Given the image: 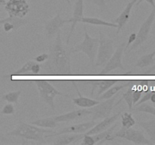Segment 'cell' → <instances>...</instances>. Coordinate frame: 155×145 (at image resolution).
<instances>
[{"instance_id":"60d3db41","label":"cell","mask_w":155,"mask_h":145,"mask_svg":"<svg viewBox=\"0 0 155 145\" xmlns=\"http://www.w3.org/2000/svg\"><path fill=\"white\" fill-rule=\"evenodd\" d=\"M150 100H151V102L154 103H154H155V92H154L152 93V95H151Z\"/></svg>"},{"instance_id":"d6a6232c","label":"cell","mask_w":155,"mask_h":145,"mask_svg":"<svg viewBox=\"0 0 155 145\" xmlns=\"http://www.w3.org/2000/svg\"><path fill=\"white\" fill-rule=\"evenodd\" d=\"M153 92H152V91H150V92H147L144 95V96L142 97V98H140V100H139V101H138V102L136 103L135 105H136V106L139 105V104H142V103H145V102H147V101H149Z\"/></svg>"},{"instance_id":"e575fe53","label":"cell","mask_w":155,"mask_h":145,"mask_svg":"<svg viewBox=\"0 0 155 145\" xmlns=\"http://www.w3.org/2000/svg\"><path fill=\"white\" fill-rule=\"evenodd\" d=\"M142 91H133V104H136L138 101L140 100V98H142Z\"/></svg>"},{"instance_id":"277c9868","label":"cell","mask_w":155,"mask_h":145,"mask_svg":"<svg viewBox=\"0 0 155 145\" xmlns=\"http://www.w3.org/2000/svg\"><path fill=\"white\" fill-rule=\"evenodd\" d=\"M36 85L39 91L41 100L48 104L51 110H54V98L56 96H64L70 98V95L59 92L51 83L46 80H36Z\"/></svg>"},{"instance_id":"52a82bcc","label":"cell","mask_w":155,"mask_h":145,"mask_svg":"<svg viewBox=\"0 0 155 145\" xmlns=\"http://www.w3.org/2000/svg\"><path fill=\"white\" fill-rule=\"evenodd\" d=\"M116 137L125 139V140H129V141L133 142L135 144H153L151 140L145 137V136L144 135L142 131H139V130L133 129L132 128H126L122 127V128L120 129L119 131L115 132L114 134V133L112 134L113 140Z\"/></svg>"},{"instance_id":"bcb514c9","label":"cell","mask_w":155,"mask_h":145,"mask_svg":"<svg viewBox=\"0 0 155 145\" xmlns=\"http://www.w3.org/2000/svg\"><path fill=\"white\" fill-rule=\"evenodd\" d=\"M154 107H155V103H154Z\"/></svg>"},{"instance_id":"ee69618b","label":"cell","mask_w":155,"mask_h":145,"mask_svg":"<svg viewBox=\"0 0 155 145\" xmlns=\"http://www.w3.org/2000/svg\"><path fill=\"white\" fill-rule=\"evenodd\" d=\"M3 139H4V137H3V136L0 134V141H1V140H2Z\"/></svg>"},{"instance_id":"f1b7e54d","label":"cell","mask_w":155,"mask_h":145,"mask_svg":"<svg viewBox=\"0 0 155 145\" xmlns=\"http://www.w3.org/2000/svg\"><path fill=\"white\" fill-rule=\"evenodd\" d=\"M133 91L134 90L133 89V88L130 87L128 89V90H127L125 93L123 94V97H122V99H124V101H126V103H127V105H128L129 110H130V111H132V110H133ZM122 99L120 100V101H118V103H117V104H119Z\"/></svg>"},{"instance_id":"6da1fadb","label":"cell","mask_w":155,"mask_h":145,"mask_svg":"<svg viewBox=\"0 0 155 145\" xmlns=\"http://www.w3.org/2000/svg\"><path fill=\"white\" fill-rule=\"evenodd\" d=\"M71 51H68L64 45L60 30L56 35L54 42L50 47L47 62L41 66L48 74L71 75Z\"/></svg>"},{"instance_id":"836d02e7","label":"cell","mask_w":155,"mask_h":145,"mask_svg":"<svg viewBox=\"0 0 155 145\" xmlns=\"http://www.w3.org/2000/svg\"><path fill=\"white\" fill-rule=\"evenodd\" d=\"M48 58V54L46 53H43V54H39L38 56H36V57H34V60L37 63H43V62L46 61Z\"/></svg>"},{"instance_id":"7bdbcfd3","label":"cell","mask_w":155,"mask_h":145,"mask_svg":"<svg viewBox=\"0 0 155 145\" xmlns=\"http://www.w3.org/2000/svg\"><path fill=\"white\" fill-rule=\"evenodd\" d=\"M7 0H0V5H5Z\"/></svg>"},{"instance_id":"8992f818","label":"cell","mask_w":155,"mask_h":145,"mask_svg":"<svg viewBox=\"0 0 155 145\" xmlns=\"http://www.w3.org/2000/svg\"><path fill=\"white\" fill-rule=\"evenodd\" d=\"M154 20L155 6L153 7V9L152 11H151V13H150V14L148 15V17L146 18V20H145V21L142 23V25H141L139 32H138V33H136V41L131 45L128 52H130V51L136 49V48H139L140 45H142L144 42H146V40L148 39V37H149V34L150 33H151V27H152L153 24H154Z\"/></svg>"},{"instance_id":"f546056e","label":"cell","mask_w":155,"mask_h":145,"mask_svg":"<svg viewBox=\"0 0 155 145\" xmlns=\"http://www.w3.org/2000/svg\"><path fill=\"white\" fill-rule=\"evenodd\" d=\"M133 110L136 112H143V113H149V114L155 116V107L148 104H145V103H142L139 105L136 106V108L133 109Z\"/></svg>"},{"instance_id":"f35d334b","label":"cell","mask_w":155,"mask_h":145,"mask_svg":"<svg viewBox=\"0 0 155 145\" xmlns=\"http://www.w3.org/2000/svg\"><path fill=\"white\" fill-rule=\"evenodd\" d=\"M90 1H92V2L95 3V4H96L97 5L99 6L100 8L105 7V5H106L104 0H90Z\"/></svg>"},{"instance_id":"8fae6325","label":"cell","mask_w":155,"mask_h":145,"mask_svg":"<svg viewBox=\"0 0 155 145\" xmlns=\"http://www.w3.org/2000/svg\"><path fill=\"white\" fill-rule=\"evenodd\" d=\"M95 121L92 120L89 122H82V123L76 124V125H70V126L64 127L62 128L61 131H54L53 133H50V134H45V138H48V137H54L55 136L59 135V134H80V133H85L87 131H89L90 128H92L94 125H95Z\"/></svg>"},{"instance_id":"1f68e13d","label":"cell","mask_w":155,"mask_h":145,"mask_svg":"<svg viewBox=\"0 0 155 145\" xmlns=\"http://www.w3.org/2000/svg\"><path fill=\"white\" fill-rule=\"evenodd\" d=\"M83 141L80 143V145H94L95 143L92 135H89V134H84L83 137Z\"/></svg>"},{"instance_id":"7c38bea8","label":"cell","mask_w":155,"mask_h":145,"mask_svg":"<svg viewBox=\"0 0 155 145\" xmlns=\"http://www.w3.org/2000/svg\"><path fill=\"white\" fill-rule=\"evenodd\" d=\"M68 23H71L70 19H63L61 17L60 11H58L54 18L45 23V30L46 37L48 39L53 38V36L57 35V33L60 31L61 28L65 24H68Z\"/></svg>"},{"instance_id":"603a6c76","label":"cell","mask_w":155,"mask_h":145,"mask_svg":"<svg viewBox=\"0 0 155 145\" xmlns=\"http://www.w3.org/2000/svg\"><path fill=\"white\" fill-rule=\"evenodd\" d=\"M154 56H155V51L150 54H145L142 56L139 60L136 62L135 66L142 69V68L147 67V66H151L154 63Z\"/></svg>"},{"instance_id":"b9f144b4","label":"cell","mask_w":155,"mask_h":145,"mask_svg":"<svg viewBox=\"0 0 155 145\" xmlns=\"http://www.w3.org/2000/svg\"><path fill=\"white\" fill-rule=\"evenodd\" d=\"M154 62H155V56H154ZM155 69V63H154V66H152V67L151 68V69H148V71H147V73H150V72H152V71H154Z\"/></svg>"},{"instance_id":"f6af8a7d","label":"cell","mask_w":155,"mask_h":145,"mask_svg":"<svg viewBox=\"0 0 155 145\" xmlns=\"http://www.w3.org/2000/svg\"><path fill=\"white\" fill-rule=\"evenodd\" d=\"M66 1H67V2H68V3H70V1H69V0H66Z\"/></svg>"},{"instance_id":"7a4b0ae2","label":"cell","mask_w":155,"mask_h":145,"mask_svg":"<svg viewBox=\"0 0 155 145\" xmlns=\"http://www.w3.org/2000/svg\"><path fill=\"white\" fill-rule=\"evenodd\" d=\"M51 130L44 129L33 124H27L20 121L16 128L6 134L7 136L19 137L26 140H31L39 143H45V134L53 133Z\"/></svg>"},{"instance_id":"4fadbf2b","label":"cell","mask_w":155,"mask_h":145,"mask_svg":"<svg viewBox=\"0 0 155 145\" xmlns=\"http://www.w3.org/2000/svg\"><path fill=\"white\" fill-rule=\"evenodd\" d=\"M83 11H84V0H76L75 5L74 7L72 18H70V22L71 24V30L67 39V44H69L73 33H74L77 23L80 22L82 18L83 17Z\"/></svg>"},{"instance_id":"d6986e66","label":"cell","mask_w":155,"mask_h":145,"mask_svg":"<svg viewBox=\"0 0 155 145\" xmlns=\"http://www.w3.org/2000/svg\"><path fill=\"white\" fill-rule=\"evenodd\" d=\"M117 82V80H95V81H93L92 82V95H93L95 89L97 87H98V95H100L104 93L105 91H107L109 88L113 86L114 85H116Z\"/></svg>"},{"instance_id":"9c48e42d","label":"cell","mask_w":155,"mask_h":145,"mask_svg":"<svg viewBox=\"0 0 155 145\" xmlns=\"http://www.w3.org/2000/svg\"><path fill=\"white\" fill-rule=\"evenodd\" d=\"M117 98V95H114L112 98L106 99L103 102H99L94 107H91V112L92 115V120H96L101 118H106L110 116L113 107L114 106L115 100Z\"/></svg>"},{"instance_id":"e0dca14e","label":"cell","mask_w":155,"mask_h":145,"mask_svg":"<svg viewBox=\"0 0 155 145\" xmlns=\"http://www.w3.org/2000/svg\"><path fill=\"white\" fill-rule=\"evenodd\" d=\"M74 87H75L76 90H77V94H78L79 97L78 98H73L72 101L75 105L78 106L80 107H83V108H91V107H94L96 104H98L99 103V101H97V100L91 99L89 98H86V97L83 96L81 95V93L80 92L78 87L77 86V85H74Z\"/></svg>"},{"instance_id":"ba28073f","label":"cell","mask_w":155,"mask_h":145,"mask_svg":"<svg viewBox=\"0 0 155 145\" xmlns=\"http://www.w3.org/2000/svg\"><path fill=\"white\" fill-rule=\"evenodd\" d=\"M125 42H122L120 45H118L116 51H114L110 58L109 59L107 63L104 66L102 70L101 71V75H107L110 71L116 69H121L123 70L125 69L122 63V57L124 51L125 50Z\"/></svg>"},{"instance_id":"ffe728a7","label":"cell","mask_w":155,"mask_h":145,"mask_svg":"<svg viewBox=\"0 0 155 145\" xmlns=\"http://www.w3.org/2000/svg\"><path fill=\"white\" fill-rule=\"evenodd\" d=\"M5 22H8L12 24L14 27V31H17L21 27L28 24L29 21L24 18H18L13 15H8V18L0 20V24H2Z\"/></svg>"},{"instance_id":"8d00e7d4","label":"cell","mask_w":155,"mask_h":145,"mask_svg":"<svg viewBox=\"0 0 155 145\" xmlns=\"http://www.w3.org/2000/svg\"><path fill=\"white\" fill-rule=\"evenodd\" d=\"M136 33H131V34L130 35V36H129L128 42H127V45L125 46V50L128 49V48H130V45H131L132 44H133V42L136 41Z\"/></svg>"},{"instance_id":"5b68a950","label":"cell","mask_w":155,"mask_h":145,"mask_svg":"<svg viewBox=\"0 0 155 145\" xmlns=\"http://www.w3.org/2000/svg\"><path fill=\"white\" fill-rule=\"evenodd\" d=\"M99 43H98V51L96 55V62L94 66H104L107 63L109 59L114 52V41L112 39H107L104 34L99 32Z\"/></svg>"},{"instance_id":"83f0119b","label":"cell","mask_w":155,"mask_h":145,"mask_svg":"<svg viewBox=\"0 0 155 145\" xmlns=\"http://www.w3.org/2000/svg\"><path fill=\"white\" fill-rule=\"evenodd\" d=\"M22 91L18 90L15 91V92H11L5 94L2 97L3 100L7 101L8 103H12V104H18V99L21 95Z\"/></svg>"},{"instance_id":"9a60e30c","label":"cell","mask_w":155,"mask_h":145,"mask_svg":"<svg viewBox=\"0 0 155 145\" xmlns=\"http://www.w3.org/2000/svg\"><path fill=\"white\" fill-rule=\"evenodd\" d=\"M120 114L121 112H119V113H117V114H114L111 116H107V117L104 118V120L100 122L99 123L95 124L92 128H90L89 131L85 132V134L92 135V134H98V133L101 132V131L107 129L108 128H110V125H111L112 124H114V122H116V120L118 119V117L120 116Z\"/></svg>"},{"instance_id":"44dd1931","label":"cell","mask_w":155,"mask_h":145,"mask_svg":"<svg viewBox=\"0 0 155 145\" xmlns=\"http://www.w3.org/2000/svg\"><path fill=\"white\" fill-rule=\"evenodd\" d=\"M138 124L146 131L150 140L155 143V119L148 121H140Z\"/></svg>"},{"instance_id":"4316f807","label":"cell","mask_w":155,"mask_h":145,"mask_svg":"<svg viewBox=\"0 0 155 145\" xmlns=\"http://www.w3.org/2000/svg\"><path fill=\"white\" fill-rule=\"evenodd\" d=\"M121 119H122V127L126 128H132L136 124V120L133 118L131 113H124L121 115Z\"/></svg>"},{"instance_id":"74e56055","label":"cell","mask_w":155,"mask_h":145,"mask_svg":"<svg viewBox=\"0 0 155 145\" xmlns=\"http://www.w3.org/2000/svg\"><path fill=\"white\" fill-rule=\"evenodd\" d=\"M2 26H3V30H4V31L6 32V33H8V32L10 31H14L13 26H12L11 24H9V23L8 22L3 23Z\"/></svg>"},{"instance_id":"ac0fdd59","label":"cell","mask_w":155,"mask_h":145,"mask_svg":"<svg viewBox=\"0 0 155 145\" xmlns=\"http://www.w3.org/2000/svg\"><path fill=\"white\" fill-rule=\"evenodd\" d=\"M85 133H80V134H62L55 136L54 143L59 145H67L70 143H74L77 140H82L84 136Z\"/></svg>"},{"instance_id":"cb8c5ba5","label":"cell","mask_w":155,"mask_h":145,"mask_svg":"<svg viewBox=\"0 0 155 145\" xmlns=\"http://www.w3.org/2000/svg\"><path fill=\"white\" fill-rule=\"evenodd\" d=\"M58 122L53 119L52 117L49 118H44V119H36V120L33 121L31 124L35 125H37L39 127L45 128H54L57 126Z\"/></svg>"},{"instance_id":"5bb4252c","label":"cell","mask_w":155,"mask_h":145,"mask_svg":"<svg viewBox=\"0 0 155 145\" xmlns=\"http://www.w3.org/2000/svg\"><path fill=\"white\" fill-rule=\"evenodd\" d=\"M91 114H92L91 110H86V109H80V110H73V111L64 113V114L52 116V118L57 122H71V121L79 119L80 118L85 117V116H87Z\"/></svg>"},{"instance_id":"30bf717a","label":"cell","mask_w":155,"mask_h":145,"mask_svg":"<svg viewBox=\"0 0 155 145\" xmlns=\"http://www.w3.org/2000/svg\"><path fill=\"white\" fill-rule=\"evenodd\" d=\"M5 10L8 15L23 18L30 12V5L27 0H8L5 4Z\"/></svg>"},{"instance_id":"d590c367","label":"cell","mask_w":155,"mask_h":145,"mask_svg":"<svg viewBox=\"0 0 155 145\" xmlns=\"http://www.w3.org/2000/svg\"><path fill=\"white\" fill-rule=\"evenodd\" d=\"M41 68H42L41 65L39 64L38 63H36V62H35L34 64L32 66L31 68L32 74H33V75H38V74H39V72H40L41 71Z\"/></svg>"},{"instance_id":"484cf974","label":"cell","mask_w":155,"mask_h":145,"mask_svg":"<svg viewBox=\"0 0 155 145\" xmlns=\"http://www.w3.org/2000/svg\"><path fill=\"white\" fill-rule=\"evenodd\" d=\"M35 61L33 60H29L27 61L25 64L23 65L19 69L15 72L14 73L8 74V75L4 76L5 78H11V77L15 76H22V75H27L29 72H31V68L32 66L34 64Z\"/></svg>"},{"instance_id":"7402d4cb","label":"cell","mask_w":155,"mask_h":145,"mask_svg":"<svg viewBox=\"0 0 155 145\" xmlns=\"http://www.w3.org/2000/svg\"><path fill=\"white\" fill-rule=\"evenodd\" d=\"M80 22H83V24H91V25L95 26H104V27H114V28H117V24L115 23H110L107 21H103L98 18H88V17H83L80 21Z\"/></svg>"},{"instance_id":"3957f363","label":"cell","mask_w":155,"mask_h":145,"mask_svg":"<svg viewBox=\"0 0 155 145\" xmlns=\"http://www.w3.org/2000/svg\"><path fill=\"white\" fill-rule=\"evenodd\" d=\"M84 39H83V42H81L79 45H77L75 47H74L71 50V52L77 53L80 52V51L83 52L89 57L91 64L94 66L95 57H96L97 55V51H98L99 39L98 38H92L89 36L87 32L86 25H84Z\"/></svg>"},{"instance_id":"4dcf8cb0","label":"cell","mask_w":155,"mask_h":145,"mask_svg":"<svg viewBox=\"0 0 155 145\" xmlns=\"http://www.w3.org/2000/svg\"><path fill=\"white\" fill-rule=\"evenodd\" d=\"M15 113V107L12 103H8V104H5L2 109L1 113L3 115H13Z\"/></svg>"},{"instance_id":"2e32d148","label":"cell","mask_w":155,"mask_h":145,"mask_svg":"<svg viewBox=\"0 0 155 145\" xmlns=\"http://www.w3.org/2000/svg\"><path fill=\"white\" fill-rule=\"evenodd\" d=\"M137 0H132L130 1L128 4L127 5V6L125 7V8L124 9L122 12L120 13V14L114 20L115 24H117V34L120 33L121 30H122L123 27H124L126 26V24H127L129 21L130 19V16H131V11L132 9H133V6L136 5Z\"/></svg>"},{"instance_id":"ab89813d","label":"cell","mask_w":155,"mask_h":145,"mask_svg":"<svg viewBox=\"0 0 155 145\" xmlns=\"http://www.w3.org/2000/svg\"><path fill=\"white\" fill-rule=\"evenodd\" d=\"M143 2H146L149 3L150 5H151L152 7H154L155 6V2H154V0H138L137 2H136V5H140L141 3Z\"/></svg>"},{"instance_id":"7dc6e473","label":"cell","mask_w":155,"mask_h":145,"mask_svg":"<svg viewBox=\"0 0 155 145\" xmlns=\"http://www.w3.org/2000/svg\"></svg>"},{"instance_id":"d4e9b609","label":"cell","mask_w":155,"mask_h":145,"mask_svg":"<svg viewBox=\"0 0 155 145\" xmlns=\"http://www.w3.org/2000/svg\"><path fill=\"white\" fill-rule=\"evenodd\" d=\"M125 84L124 85H113L110 88H109L107 91L102 93L101 95H100V97H98V99L99 100H106L108 99V98H112L114 95H117L119 92H120L123 89L126 88Z\"/></svg>"}]
</instances>
